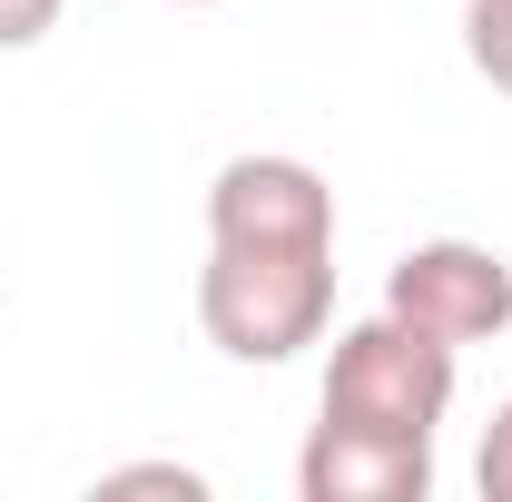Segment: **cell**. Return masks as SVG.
I'll use <instances>...</instances> for the list:
<instances>
[{
  "label": "cell",
  "mask_w": 512,
  "mask_h": 502,
  "mask_svg": "<svg viewBox=\"0 0 512 502\" xmlns=\"http://www.w3.org/2000/svg\"><path fill=\"white\" fill-rule=\"evenodd\" d=\"M335 315V247H207L197 325L227 365H286Z\"/></svg>",
  "instance_id": "6da1fadb"
},
{
  "label": "cell",
  "mask_w": 512,
  "mask_h": 502,
  "mask_svg": "<svg viewBox=\"0 0 512 502\" xmlns=\"http://www.w3.org/2000/svg\"><path fill=\"white\" fill-rule=\"evenodd\" d=\"M453 384H463V345H444V335H424V325H404L384 306V315L335 335V355H325V414L365 424V434L434 443L444 414H453Z\"/></svg>",
  "instance_id": "7a4b0ae2"
},
{
  "label": "cell",
  "mask_w": 512,
  "mask_h": 502,
  "mask_svg": "<svg viewBox=\"0 0 512 502\" xmlns=\"http://www.w3.org/2000/svg\"><path fill=\"white\" fill-rule=\"evenodd\" d=\"M384 306L444 345H493L512 335V256L473 237H424L384 266Z\"/></svg>",
  "instance_id": "3957f363"
},
{
  "label": "cell",
  "mask_w": 512,
  "mask_h": 502,
  "mask_svg": "<svg viewBox=\"0 0 512 502\" xmlns=\"http://www.w3.org/2000/svg\"><path fill=\"white\" fill-rule=\"evenodd\" d=\"M207 247H335V188L306 158H227L207 188Z\"/></svg>",
  "instance_id": "277c9868"
},
{
  "label": "cell",
  "mask_w": 512,
  "mask_h": 502,
  "mask_svg": "<svg viewBox=\"0 0 512 502\" xmlns=\"http://www.w3.org/2000/svg\"><path fill=\"white\" fill-rule=\"evenodd\" d=\"M296 493L306 502H424L434 493V443L414 434H365L325 414L296 453Z\"/></svg>",
  "instance_id": "5b68a950"
},
{
  "label": "cell",
  "mask_w": 512,
  "mask_h": 502,
  "mask_svg": "<svg viewBox=\"0 0 512 502\" xmlns=\"http://www.w3.org/2000/svg\"><path fill=\"white\" fill-rule=\"evenodd\" d=\"M463 60L512 99V0H463Z\"/></svg>",
  "instance_id": "8992f818"
},
{
  "label": "cell",
  "mask_w": 512,
  "mask_h": 502,
  "mask_svg": "<svg viewBox=\"0 0 512 502\" xmlns=\"http://www.w3.org/2000/svg\"><path fill=\"white\" fill-rule=\"evenodd\" d=\"M473 483H483V502H512V394L493 404V424H483V453H473Z\"/></svg>",
  "instance_id": "52a82bcc"
},
{
  "label": "cell",
  "mask_w": 512,
  "mask_h": 502,
  "mask_svg": "<svg viewBox=\"0 0 512 502\" xmlns=\"http://www.w3.org/2000/svg\"><path fill=\"white\" fill-rule=\"evenodd\" d=\"M69 0H0V50H40L50 30H60Z\"/></svg>",
  "instance_id": "ba28073f"
},
{
  "label": "cell",
  "mask_w": 512,
  "mask_h": 502,
  "mask_svg": "<svg viewBox=\"0 0 512 502\" xmlns=\"http://www.w3.org/2000/svg\"><path fill=\"white\" fill-rule=\"evenodd\" d=\"M99 493H207L188 463H119V473H99Z\"/></svg>",
  "instance_id": "9c48e42d"
},
{
  "label": "cell",
  "mask_w": 512,
  "mask_h": 502,
  "mask_svg": "<svg viewBox=\"0 0 512 502\" xmlns=\"http://www.w3.org/2000/svg\"><path fill=\"white\" fill-rule=\"evenodd\" d=\"M178 10H197V0H178Z\"/></svg>",
  "instance_id": "30bf717a"
}]
</instances>
